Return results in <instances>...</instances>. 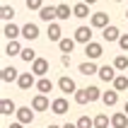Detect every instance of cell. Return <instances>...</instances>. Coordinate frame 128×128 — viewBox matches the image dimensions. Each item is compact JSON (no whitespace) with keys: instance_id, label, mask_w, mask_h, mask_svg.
<instances>
[{"instance_id":"obj_27","label":"cell","mask_w":128,"mask_h":128,"mask_svg":"<svg viewBox=\"0 0 128 128\" xmlns=\"http://www.w3.org/2000/svg\"><path fill=\"white\" fill-rule=\"evenodd\" d=\"M109 126H111V118H109L106 114L94 116V128H109Z\"/></svg>"},{"instance_id":"obj_31","label":"cell","mask_w":128,"mask_h":128,"mask_svg":"<svg viewBox=\"0 0 128 128\" xmlns=\"http://www.w3.org/2000/svg\"><path fill=\"white\" fill-rule=\"evenodd\" d=\"M20 58L24 60V63H34V60H36V53L32 48H22V56Z\"/></svg>"},{"instance_id":"obj_17","label":"cell","mask_w":128,"mask_h":128,"mask_svg":"<svg viewBox=\"0 0 128 128\" xmlns=\"http://www.w3.org/2000/svg\"><path fill=\"white\" fill-rule=\"evenodd\" d=\"M22 36H24L27 41L39 39V27H36V24H32V22H29V24H24V27H22Z\"/></svg>"},{"instance_id":"obj_29","label":"cell","mask_w":128,"mask_h":128,"mask_svg":"<svg viewBox=\"0 0 128 128\" xmlns=\"http://www.w3.org/2000/svg\"><path fill=\"white\" fill-rule=\"evenodd\" d=\"M114 68L116 70H128V56H116V60H114Z\"/></svg>"},{"instance_id":"obj_30","label":"cell","mask_w":128,"mask_h":128,"mask_svg":"<svg viewBox=\"0 0 128 128\" xmlns=\"http://www.w3.org/2000/svg\"><path fill=\"white\" fill-rule=\"evenodd\" d=\"M14 14H17V12H14V7H10V5H2V10H0V17H2L5 22H10V20L14 17Z\"/></svg>"},{"instance_id":"obj_25","label":"cell","mask_w":128,"mask_h":128,"mask_svg":"<svg viewBox=\"0 0 128 128\" xmlns=\"http://www.w3.org/2000/svg\"><path fill=\"white\" fill-rule=\"evenodd\" d=\"M87 102H92V99H90L87 87H85V90H78V92H75V104H80V106H82V104H87Z\"/></svg>"},{"instance_id":"obj_6","label":"cell","mask_w":128,"mask_h":128,"mask_svg":"<svg viewBox=\"0 0 128 128\" xmlns=\"http://www.w3.org/2000/svg\"><path fill=\"white\" fill-rule=\"evenodd\" d=\"M48 60L46 58H36L34 63H32V72H34L36 78H46V72H48Z\"/></svg>"},{"instance_id":"obj_16","label":"cell","mask_w":128,"mask_h":128,"mask_svg":"<svg viewBox=\"0 0 128 128\" xmlns=\"http://www.w3.org/2000/svg\"><path fill=\"white\" fill-rule=\"evenodd\" d=\"M78 70H80V75H87V78H90V75H97V72H99V68H97V63H94V60H85V63L78 65Z\"/></svg>"},{"instance_id":"obj_4","label":"cell","mask_w":128,"mask_h":128,"mask_svg":"<svg viewBox=\"0 0 128 128\" xmlns=\"http://www.w3.org/2000/svg\"><path fill=\"white\" fill-rule=\"evenodd\" d=\"M90 27H92V29H104V27H109V14L106 12H94L92 17H90Z\"/></svg>"},{"instance_id":"obj_14","label":"cell","mask_w":128,"mask_h":128,"mask_svg":"<svg viewBox=\"0 0 128 128\" xmlns=\"http://www.w3.org/2000/svg\"><path fill=\"white\" fill-rule=\"evenodd\" d=\"M111 128H128V114L126 111H116L111 116Z\"/></svg>"},{"instance_id":"obj_35","label":"cell","mask_w":128,"mask_h":128,"mask_svg":"<svg viewBox=\"0 0 128 128\" xmlns=\"http://www.w3.org/2000/svg\"><path fill=\"white\" fill-rule=\"evenodd\" d=\"M118 46H121V51H128V34H121V39H118Z\"/></svg>"},{"instance_id":"obj_38","label":"cell","mask_w":128,"mask_h":128,"mask_svg":"<svg viewBox=\"0 0 128 128\" xmlns=\"http://www.w3.org/2000/svg\"><path fill=\"white\" fill-rule=\"evenodd\" d=\"M63 128H78V123H65Z\"/></svg>"},{"instance_id":"obj_40","label":"cell","mask_w":128,"mask_h":128,"mask_svg":"<svg viewBox=\"0 0 128 128\" xmlns=\"http://www.w3.org/2000/svg\"><path fill=\"white\" fill-rule=\"evenodd\" d=\"M46 128H63V126H56V123H51V126H46Z\"/></svg>"},{"instance_id":"obj_21","label":"cell","mask_w":128,"mask_h":128,"mask_svg":"<svg viewBox=\"0 0 128 128\" xmlns=\"http://www.w3.org/2000/svg\"><path fill=\"white\" fill-rule=\"evenodd\" d=\"M75 39H70V36H65V39H60L58 41V48H60V53H72V48H75Z\"/></svg>"},{"instance_id":"obj_5","label":"cell","mask_w":128,"mask_h":128,"mask_svg":"<svg viewBox=\"0 0 128 128\" xmlns=\"http://www.w3.org/2000/svg\"><path fill=\"white\" fill-rule=\"evenodd\" d=\"M39 17L44 22H56L58 20V5H44L39 10Z\"/></svg>"},{"instance_id":"obj_1","label":"cell","mask_w":128,"mask_h":128,"mask_svg":"<svg viewBox=\"0 0 128 128\" xmlns=\"http://www.w3.org/2000/svg\"><path fill=\"white\" fill-rule=\"evenodd\" d=\"M58 90L63 94H75L78 92V85H75V80H72L70 75H63V78L58 80Z\"/></svg>"},{"instance_id":"obj_41","label":"cell","mask_w":128,"mask_h":128,"mask_svg":"<svg viewBox=\"0 0 128 128\" xmlns=\"http://www.w3.org/2000/svg\"><path fill=\"white\" fill-rule=\"evenodd\" d=\"M123 111H126V114H128V102H126V104H123Z\"/></svg>"},{"instance_id":"obj_10","label":"cell","mask_w":128,"mask_h":128,"mask_svg":"<svg viewBox=\"0 0 128 128\" xmlns=\"http://www.w3.org/2000/svg\"><path fill=\"white\" fill-rule=\"evenodd\" d=\"M2 36H5L7 41H12V39L22 36V27H17V24H12V22H5V27H2Z\"/></svg>"},{"instance_id":"obj_23","label":"cell","mask_w":128,"mask_h":128,"mask_svg":"<svg viewBox=\"0 0 128 128\" xmlns=\"http://www.w3.org/2000/svg\"><path fill=\"white\" fill-rule=\"evenodd\" d=\"M102 102H104L106 106H116V104H118V92H116V90L104 92V94H102Z\"/></svg>"},{"instance_id":"obj_9","label":"cell","mask_w":128,"mask_h":128,"mask_svg":"<svg viewBox=\"0 0 128 128\" xmlns=\"http://www.w3.org/2000/svg\"><path fill=\"white\" fill-rule=\"evenodd\" d=\"M14 116H17V121H22L24 126H27V123H34V109L32 106H20Z\"/></svg>"},{"instance_id":"obj_37","label":"cell","mask_w":128,"mask_h":128,"mask_svg":"<svg viewBox=\"0 0 128 128\" xmlns=\"http://www.w3.org/2000/svg\"><path fill=\"white\" fill-rule=\"evenodd\" d=\"M7 128H24V123H22V121H14V123H10Z\"/></svg>"},{"instance_id":"obj_22","label":"cell","mask_w":128,"mask_h":128,"mask_svg":"<svg viewBox=\"0 0 128 128\" xmlns=\"http://www.w3.org/2000/svg\"><path fill=\"white\" fill-rule=\"evenodd\" d=\"M17 78H20V70L17 68H12V65L2 68V82H14Z\"/></svg>"},{"instance_id":"obj_24","label":"cell","mask_w":128,"mask_h":128,"mask_svg":"<svg viewBox=\"0 0 128 128\" xmlns=\"http://www.w3.org/2000/svg\"><path fill=\"white\" fill-rule=\"evenodd\" d=\"M36 90H39V94H46V92L53 90V82H51L48 78H39L36 80Z\"/></svg>"},{"instance_id":"obj_19","label":"cell","mask_w":128,"mask_h":128,"mask_svg":"<svg viewBox=\"0 0 128 128\" xmlns=\"http://www.w3.org/2000/svg\"><path fill=\"white\" fill-rule=\"evenodd\" d=\"M72 17H78V20L92 17V14H90V5H87V2H78V5L72 7Z\"/></svg>"},{"instance_id":"obj_32","label":"cell","mask_w":128,"mask_h":128,"mask_svg":"<svg viewBox=\"0 0 128 128\" xmlns=\"http://www.w3.org/2000/svg\"><path fill=\"white\" fill-rule=\"evenodd\" d=\"M78 128H94V118H90V116H80V118H78Z\"/></svg>"},{"instance_id":"obj_11","label":"cell","mask_w":128,"mask_h":128,"mask_svg":"<svg viewBox=\"0 0 128 128\" xmlns=\"http://www.w3.org/2000/svg\"><path fill=\"white\" fill-rule=\"evenodd\" d=\"M32 109L34 111H46V109H51V99L46 94H36L34 99H32Z\"/></svg>"},{"instance_id":"obj_33","label":"cell","mask_w":128,"mask_h":128,"mask_svg":"<svg viewBox=\"0 0 128 128\" xmlns=\"http://www.w3.org/2000/svg\"><path fill=\"white\" fill-rule=\"evenodd\" d=\"M87 92H90V99H92V102H97V99H102V94H104V92H102V90H99V87H87Z\"/></svg>"},{"instance_id":"obj_8","label":"cell","mask_w":128,"mask_h":128,"mask_svg":"<svg viewBox=\"0 0 128 128\" xmlns=\"http://www.w3.org/2000/svg\"><path fill=\"white\" fill-rule=\"evenodd\" d=\"M72 39H75L78 44H90V41H92V27H85V24H82V27H78Z\"/></svg>"},{"instance_id":"obj_12","label":"cell","mask_w":128,"mask_h":128,"mask_svg":"<svg viewBox=\"0 0 128 128\" xmlns=\"http://www.w3.org/2000/svg\"><path fill=\"white\" fill-rule=\"evenodd\" d=\"M46 36H48V41H60V39H63V29H60V24H58V22H48Z\"/></svg>"},{"instance_id":"obj_43","label":"cell","mask_w":128,"mask_h":128,"mask_svg":"<svg viewBox=\"0 0 128 128\" xmlns=\"http://www.w3.org/2000/svg\"><path fill=\"white\" fill-rule=\"evenodd\" d=\"M126 17H128V10H126Z\"/></svg>"},{"instance_id":"obj_26","label":"cell","mask_w":128,"mask_h":128,"mask_svg":"<svg viewBox=\"0 0 128 128\" xmlns=\"http://www.w3.org/2000/svg\"><path fill=\"white\" fill-rule=\"evenodd\" d=\"M114 90H116V92H123V90H128V78H126V75H116V80H114Z\"/></svg>"},{"instance_id":"obj_39","label":"cell","mask_w":128,"mask_h":128,"mask_svg":"<svg viewBox=\"0 0 128 128\" xmlns=\"http://www.w3.org/2000/svg\"><path fill=\"white\" fill-rule=\"evenodd\" d=\"M82 2H87V5H94V2H97V0H82Z\"/></svg>"},{"instance_id":"obj_7","label":"cell","mask_w":128,"mask_h":128,"mask_svg":"<svg viewBox=\"0 0 128 128\" xmlns=\"http://www.w3.org/2000/svg\"><path fill=\"white\" fill-rule=\"evenodd\" d=\"M68 109H70V104H68V99H65V97H58V99L51 102V111H53L56 116L68 114Z\"/></svg>"},{"instance_id":"obj_3","label":"cell","mask_w":128,"mask_h":128,"mask_svg":"<svg viewBox=\"0 0 128 128\" xmlns=\"http://www.w3.org/2000/svg\"><path fill=\"white\" fill-rule=\"evenodd\" d=\"M104 53V48H102V44H97V41H90V44H85V56H87V60H97V58Z\"/></svg>"},{"instance_id":"obj_34","label":"cell","mask_w":128,"mask_h":128,"mask_svg":"<svg viewBox=\"0 0 128 128\" xmlns=\"http://www.w3.org/2000/svg\"><path fill=\"white\" fill-rule=\"evenodd\" d=\"M27 7H29V10H36V12H39V10L44 7V0H27Z\"/></svg>"},{"instance_id":"obj_18","label":"cell","mask_w":128,"mask_h":128,"mask_svg":"<svg viewBox=\"0 0 128 128\" xmlns=\"http://www.w3.org/2000/svg\"><path fill=\"white\" fill-rule=\"evenodd\" d=\"M17 109H20V106H17L12 99H2V102H0V114H2V116H12V114H17Z\"/></svg>"},{"instance_id":"obj_36","label":"cell","mask_w":128,"mask_h":128,"mask_svg":"<svg viewBox=\"0 0 128 128\" xmlns=\"http://www.w3.org/2000/svg\"><path fill=\"white\" fill-rule=\"evenodd\" d=\"M60 65H65V68L70 65V53H63V56H60Z\"/></svg>"},{"instance_id":"obj_2","label":"cell","mask_w":128,"mask_h":128,"mask_svg":"<svg viewBox=\"0 0 128 128\" xmlns=\"http://www.w3.org/2000/svg\"><path fill=\"white\" fill-rule=\"evenodd\" d=\"M17 87H20V90H32V87H36V75L34 72H20Z\"/></svg>"},{"instance_id":"obj_13","label":"cell","mask_w":128,"mask_h":128,"mask_svg":"<svg viewBox=\"0 0 128 128\" xmlns=\"http://www.w3.org/2000/svg\"><path fill=\"white\" fill-rule=\"evenodd\" d=\"M102 36H104V41H118V39H121V32H118V27H116V24H109V27H104L102 29Z\"/></svg>"},{"instance_id":"obj_15","label":"cell","mask_w":128,"mask_h":128,"mask_svg":"<svg viewBox=\"0 0 128 128\" xmlns=\"http://www.w3.org/2000/svg\"><path fill=\"white\" fill-rule=\"evenodd\" d=\"M97 75H99L104 82H114V80H116V68H114V65H102Z\"/></svg>"},{"instance_id":"obj_20","label":"cell","mask_w":128,"mask_h":128,"mask_svg":"<svg viewBox=\"0 0 128 128\" xmlns=\"http://www.w3.org/2000/svg\"><path fill=\"white\" fill-rule=\"evenodd\" d=\"M5 56H22V44L17 41V39L7 41V46H5Z\"/></svg>"},{"instance_id":"obj_28","label":"cell","mask_w":128,"mask_h":128,"mask_svg":"<svg viewBox=\"0 0 128 128\" xmlns=\"http://www.w3.org/2000/svg\"><path fill=\"white\" fill-rule=\"evenodd\" d=\"M70 17H72V10H70V5L60 2V5H58V20H70Z\"/></svg>"},{"instance_id":"obj_42","label":"cell","mask_w":128,"mask_h":128,"mask_svg":"<svg viewBox=\"0 0 128 128\" xmlns=\"http://www.w3.org/2000/svg\"><path fill=\"white\" fill-rule=\"evenodd\" d=\"M114 2H123V0H114Z\"/></svg>"}]
</instances>
